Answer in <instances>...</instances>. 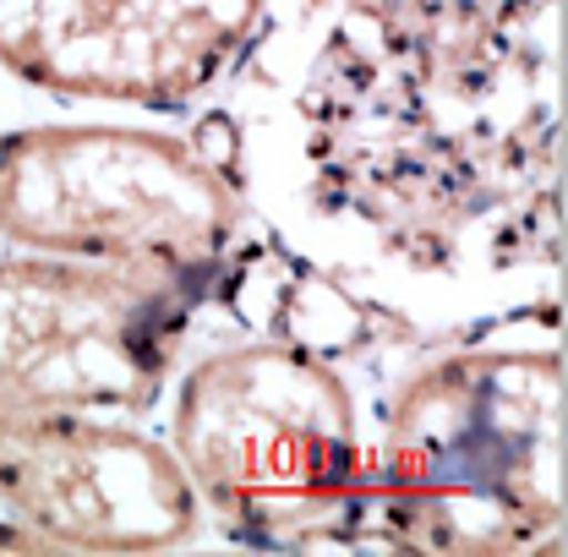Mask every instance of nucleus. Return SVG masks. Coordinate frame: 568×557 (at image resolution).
<instances>
[{"instance_id":"f257e3e1","label":"nucleus","mask_w":568,"mask_h":557,"mask_svg":"<svg viewBox=\"0 0 568 557\" xmlns=\"http://www.w3.org/2000/svg\"><path fill=\"white\" fill-rule=\"evenodd\" d=\"M383 492L422 547L508 553L564 525L558 350H476L422 372L388 416Z\"/></svg>"},{"instance_id":"f03ea898","label":"nucleus","mask_w":568,"mask_h":557,"mask_svg":"<svg viewBox=\"0 0 568 557\" xmlns=\"http://www.w3.org/2000/svg\"><path fill=\"white\" fill-rule=\"evenodd\" d=\"M0 235L44 257L203 278L235 235V192L170 132L22 126L0 138Z\"/></svg>"},{"instance_id":"7ed1b4c3","label":"nucleus","mask_w":568,"mask_h":557,"mask_svg":"<svg viewBox=\"0 0 568 557\" xmlns=\"http://www.w3.org/2000/svg\"><path fill=\"white\" fill-rule=\"evenodd\" d=\"M175 459L197 497L235 519H312L345 503L361 476L355 405L345 383L301 350H224L181 383Z\"/></svg>"},{"instance_id":"20e7f679","label":"nucleus","mask_w":568,"mask_h":557,"mask_svg":"<svg viewBox=\"0 0 568 557\" xmlns=\"http://www.w3.org/2000/svg\"><path fill=\"white\" fill-rule=\"evenodd\" d=\"M197 278L77 257H0V411H148Z\"/></svg>"},{"instance_id":"39448f33","label":"nucleus","mask_w":568,"mask_h":557,"mask_svg":"<svg viewBox=\"0 0 568 557\" xmlns=\"http://www.w3.org/2000/svg\"><path fill=\"white\" fill-rule=\"evenodd\" d=\"M0 508L55 547L159 553L197 530L175 448L93 411H0Z\"/></svg>"},{"instance_id":"423d86ee","label":"nucleus","mask_w":568,"mask_h":557,"mask_svg":"<svg viewBox=\"0 0 568 557\" xmlns=\"http://www.w3.org/2000/svg\"><path fill=\"white\" fill-rule=\"evenodd\" d=\"M257 0H0V67L77 99L175 104L235 55Z\"/></svg>"}]
</instances>
